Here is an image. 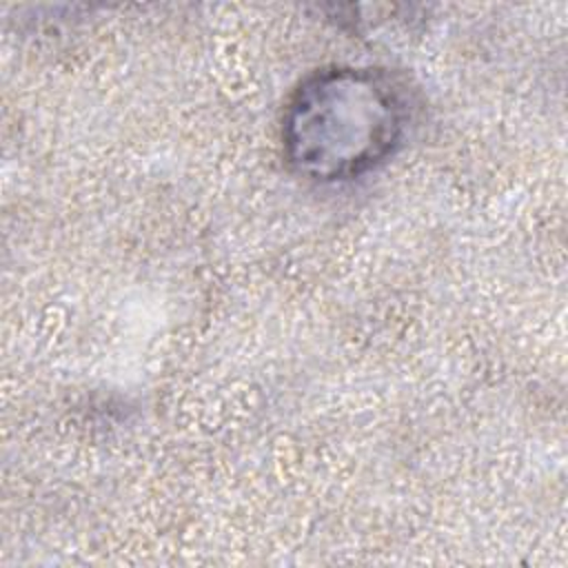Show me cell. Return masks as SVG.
<instances>
[{"instance_id": "1", "label": "cell", "mask_w": 568, "mask_h": 568, "mask_svg": "<svg viewBox=\"0 0 568 568\" xmlns=\"http://www.w3.org/2000/svg\"><path fill=\"white\" fill-rule=\"evenodd\" d=\"M410 104L379 69L328 67L306 75L282 115V151L302 178L335 184L388 162L406 140Z\"/></svg>"}]
</instances>
